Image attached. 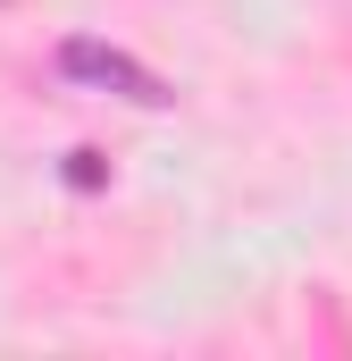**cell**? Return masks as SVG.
<instances>
[{
  "label": "cell",
  "mask_w": 352,
  "mask_h": 361,
  "mask_svg": "<svg viewBox=\"0 0 352 361\" xmlns=\"http://www.w3.org/2000/svg\"><path fill=\"white\" fill-rule=\"evenodd\" d=\"M59 76H68V85H92V92H118V101H134V109H168L176 101L143 59H126L118 42H92V34H68V42H59Z\"/></svg>",
  "instance_id": "obj_1"
},
{
  "label": "cell",
  "mask_w": 352,
  "mask_h": 361,
  "mask_svg": "<svg viewBox=\"0 0 352 361\" xmlns=\"http://www.w3.org/2000/svg\"><path fill=\"white\" fill-rule=\"evenodd\" d=\"M101 177H109V169H101V152H68V185H76V193H92Z\"/></svg>",
  "instance_id": "obj_2"
}]
</instances>
